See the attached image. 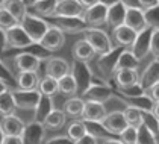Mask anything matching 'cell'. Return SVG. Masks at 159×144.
<instances>
[{
	"instance_id": "obj_51",
	"label": "cell",
	"mask_w": 159,
	"mask_h": 144,
	"mask_svg": "<svg viewBox=\"0 0 159 144\" xmlns=\"http://www.w3.org/2000/svg\"><path fill=\"white\" fill-rule=\"evenodd\" d=\"M98 144H123V143L120 141V140H115V138L109 137V138H105V140L98 141Z\"/></svg>"
},
{
	"instance_id": "obj_44",
	"label": "cell",
	"mask_w": 159,
	"mask_h": 144,
	"mask_svg": "<svg viewBox=\"0 0 159 144\" xmlns=\"http://www.w3.org/2000/svg\"><path fill=\"white\" fill-rule=\"evenodd\" d=\"M136 2H138V6L143 11H147V9H152V8L159 6V0H136Z\"/></svg>"
},
{
	"instance_id": "obj_50",
	"label": "cell",
	"mask_w": 159,
	"mask_h": 144,
	"mask_svg": "<svg viewBox=\"0 0 159 144\" xmlns=\"http://www.w3.org/2000/svg\"><path fill=\"white\" fill-rule=\"evenodd\" d=\"M6 47V32L0 29V52H3Z\"/></svg>"
},
{
	"instance_id": "obj_23",
	"label": "cell",
	"mask_w": 159,
	"mask_h": 144,
	"mask_svg": "<svg viewBox=\"0 0 159 144\" xmlns=\"http://www.w3.org/2000/svg\"><path fill=\"white\" fill-rule=\"evenodd\" d=\"M121 47L114 49L112 52H109L108 55H103V56H98V68L100 73L105 74V76H114V68H115V64L118 59V55L121 53Z\"/></svg>"
},
{
	"instance_id": "obj_27",
	"label": "cell",
	"mask_w": 159,
	"mask_h": 144,
	"mask_svg": "<svg viewBox=\"0 0 159 144\" xmlns=\"http://www.w3.org/2000/svg\"><path fill=\"white\" fill-rule=\"evenodd\" d=\"M56 26L64 34H76V32H85L86 24L82 18H56Z\"/></svg>"
},
{
	"instance_id": "obj_32",
	"label": "cell",
	"mask_w": 159,
	"mask_h": 144,
	"mask_svg": "<svg viewBox=\"0 0 159 144\" xmlns=\"http://www.w3.org/2000/svg\"><path fill=\"white\" fill-rule=\"evenodd\" d=\"M52 99H53V97L41 96V100H39L38 106L35 108V111H34V120L35 121L43 123L44 118L50 114V111H52V109H55L53 108V100H52Z\"/></svg>"
},
{
	"instance_id": "obj_34",
	"label": "cell",
	"mask_w": 159,
	"mask_h": 144,
	"mask_svg": "<svg viewBox=\"0 0 159 144\" xmlns=\"http://www.w3.org/2000/svg\"><path fill=\"white\" fill-rule=\"evenodd\" d=\"M123 114H124L127 126H132L135 129H139L143 126V111L134 108V106H126L123 109Z\"/></svg>"
},
{
	"instance_id": "obj_53",
	"label": "cell",
	"mask_w": 159,
	"mask_h": 144,
	"mask_svg": "<svg viewBox=\"0 0 159 144\" xmlns=\"http://www.w3.org/2000/svg\"><path fill=\"white\" fill-rule=\"evenodd\" d=\"M9 90V85L6 84L5 81H0V94H3L5 91H8Z\"/></svg>"
},
{
	"instance_id": "obj_35",
	"label": "cell",
	"mask_w": 159,
	"mask_h": 144,
	"mask_svg": "<svg viewBox=\"0 0 159 144\" xmlns=\"http://www.w3.org/2000/svg\"><path fill=\"white\" fill-rule=\"evenodd\" d=\"M38 91L41 93V96L46 97H53L55 94H58V81L44 76L39 79V85H38Z\"/></svg>"
},
{
	"instance_id": "obj_41",
	"label": "cell",
	"mask_w": 159,
	"mask_h": 144,
	"mask_svg": "<svg viewBox=\"0 0 159 144\" xmlns=\"http://www.w3.org/2000/svg\"><path fill=\"white\" fill-rule=\"evenodd\" d=\"M17 24H18V21H17L6 9H3V8L0 9V29H2V30L6 32L8 29H11V27L17 26Z\"/></svg>"
},
{
	"instance_id": "obj_30",
	"label": "cell",
	"mask_w": 159,
	"mask_h": 144,
	"mask_svg": "<svg viewBox=\"0 0 159 144\" xmlns=\"http://www.w3.org/2000/svg\"><path fill=\"white\" fill-rule=\"evenodd\" d=\"M65 120H67V117H65L64 111L55 108V109H52L50 114L44 118L43 124H44V128L49 129V131H58V129H61L62 126L65 124Z\"/></svg>"
},
{
	"instance_id": "obj_42",
	"label": "cell",
	"mask_w": 159,
	"mask_h": 144,
	"mask_svg": "<svg viewBox=\"0 0 159 144\" xmlns=\"http://www.w3.org/2000/svg\"><path fill=\"white\" fill-rule=\"evenodd\" d=\"M150 55L158 59L159 58V30H152L150 38Z\"/></svg>"
},
{
	"instance_id": "obj_47",
	"label": "cell",
	"mask_w": 159,
	"mask_h": 144,
	"mask_svg": "<svg viewBox=\"0 0 159 144\" xmlns=\"http://www.w3.org/2000/svg\"><path fill=\"white\" fill-rule=\"evenodd\" d=\"M74 144H98V140H97V138H94L93 135L86 133L84 138H80L79 141H76Z\"/></svg>"
},
{
	"instance_id": "obj_48",
	"label": "cell",
	"mask_w": 159,
	"mask_h": 144,
	"mask_svg": "<svg viewBox=\"0 0 159 144\" xmlns=\"http://www.w3.org/2000/svg\"><path fill=\"white\" fill-rule=\"evenodd\" d=\"M2 144H23L21 137H5Z\"/></svg>"
},
{
	"instance_id": "obj_39",
	"label": "cell",
	"mask_w": 159,
	"mask_h": 144,
	"mask_svg": "<svg viewBox=\"0 0 159 144\" xmlns=\"http://www.w3.org/2000/svg\"><path fill=\"white\" fill-rule=\"evenodd\" d=\"M136 144H158L156 135H153V133L143 124V126L138 129V140H136Z\"/></svg>"
},
{
	"instance_id": "obj_12",
	"label": "cell",
	"mask_w": 159,
	"mask_h": 144,
	"mask_svg": "<svg viewBox=\"0 0 159 144\" xmlns=\"http://www.w3.org/2000/svg\"><path fill=\"white\" fill-rule=\"evenodd\" d=\"M44 135H46V128L39 121H30L25 126V131L21 135L23 144H44Z\"/></svg>"
},
{
	"instance_id": "obj_24",
	"label": "cell",
	"mask_w": 159,
	"mask_h": 144,
	"mask_svg": "<svg viewBox=\"0 0 159 144\" xmlns=\"http://www.w3.org/2000/svg\"><path fill=\"white\" fill-rule=\"evenodd\" d=\"M138 65H139V61L135 58L134 53L130 50L123 49L121 53L118 55V59H117V64H115L114 73L120 72V70H136Z\"/></svg>"
},
{
	"instance_id": "obj_55",
	"label": "cell",
	"mask_w": 159,
	"mask_h": 144,
	"mask_svg": "<svg viewBox=\"0 0 159 144\" xmlns=\"http://www.w3.org/2000/svg\"><path fill=\"white\" fill-rule=\"evenodd\" d=\"M3 3H5V0H0V9L3 8Z\"/></svg>"
},
{
	"instance_id": "obj_52",
	"label": "cell",
	"mask_w": 159,
	"mask_h": 144,
	"mask_svg": "<svg viewBox=\"0 0 159 144\" xmlns=\"http://www.w3.org/2000/svg\"><path fill=\"white\" fill-rule=\"evenodd\" d=\"M152 114L155 115V118L159 121V102L153 103V108H152Z\"/></svg>"
},
{
	"instance_id": "obj_11",
	"label": "cell",
	"mask_w": 159,
	"mask_h": 144,
	"mask_svg": "<svg viewBox=\"0 0 159 144\" xmlns=\"http://www.w3.org/2000/svg\"><path fill=\"white\" fill-rule=\"evenodd\" d=\"M71 76L76 79V84H77V93H84L89 85L93 84V74L88 68V64L85 62H77L74 61V65L71 68Z\"/></svg>"
},
{
	"instance_id": "obj_18",
	"label": "cell",
	"mask_w": 159,
	"mask_h": 144,
	"mask_svg": "<svg viewBox=\"0 0 159 144\" xmlns=\"http://www.w3.org/2000/svg\"><path fill=\"white\" fill-rule=\"evenodd\" d=\"M135 38H136V32H134L132 29H129L124 24L120 26V27H115L112 30V39L117 44V47H121V49L132 47Z\"/></svg>"
},
{
	"instance_id": "obj_21",
	"label": "cell",
	"mask_w": 159,
	"mask_h": 144,
	"mask_svg": "<svg viewBox=\"0 0 159 144\" xmlns=\"http://www.w3.org/2000/svg\"><path fill=\"white\" fill-rule=\"evenodd\" d=\"M106 108L103 103L97 102H85L84 112H82V118L84 121H102L106 115Z\"/></svg>"
},
{
	"instance_id": "obj_14",
	"label": "cell",
	"mask_w": 159,
	"mask_h": 144,
	"mask_svg": "<svg viewBox=\"0 0 159 144\" xmlns=\"http://www.w3.org/2000/svg\"><path fill=\"white\" fill-rule=\"evenodd\" d=\"M126 8L127 5L123 0H117L108 6V15H106V24L114 30L115 27H120L124 24L126 17Z\"/></svg>"
},
{
	"instance_id": "obj_28",
	"label": "cell",
	"mask_w": 159,
	"mask_h": 144,
	"mask_svg": "<svg viewBox=\"0 0 159 144\" xmlns=\"http://www.w3.org/2000/svg\"><path fill=\"white\" fill-rule=\"evenodd\" d=\"M38 85H39L38 72L18 73V76H17V86H18V90L32 91V90H38Z\"/></svg>"
},
{
	"instance_id": "obj_7",
	"label": "cell",
	"mask_w": 159,
	"mask_h": 144,
	"mask_svg": "<svg viewBox=\"0 0 159 144\" xmlns=\"http://www.w3.org/2000/svg\"><path fill=\"white\" fill-rule=\"evenodd\" d=\"M64 43H65V34L58 26H50L38 46L47 52H56V50H61Z\"/></svg>"
},
{
	"instance_id": "obj_3",
	"label": "cell",
	"mask_w": 159,
	"mask_h": 144,
	"mask_svg": "<svg viewBox=\"0 0 159 144\" xmlns=\"http://www.w3.org/2000/svg\"><path fill=\"white\" fill-rule=\"evenodd\" d=\"M112 97H114V90L109 85L97 84V82H94V79H93V84L80 94V99L84 102H97V103H103V105Z\"/></svg>"
},
{
	"instance_id": "obj_15",
	"label": "cell",
	"mask_w": 159,
	"mask_h": 144,
	"mask_svg": "<svg viewBox=\"0 0 159 144\" xmlns=\"http://www.w3.org/2000/svg\"><path fill=\"white\" fill-rule=\"evenodd\" d=\"M25 126L26 124L23 123V120L20 117H17L15 114L2 117V120H0V129L5 137H21Z\"/></svg>"
},
{
	"instance_id": "obj_6",
	"label": "cell",
	"mask_w": 159,
	"mask_h": 144,
	"mask_svg": "<svg viewBox=\"0 0 159 144\" xmlns=\"http://www.w3.org/2000/svg\"><path fill=\"white\" fill-rule=\"evenodd\" d=\"M84 11L79 0H58L53 18H82Z\"/></svg>"
},
{
	"instance_id": "obj_16",
	"label": "cell",
	"mask_w": 159,
	"mask_h": 144,
	"mask_svg": "<svg viewBox=\"0 0 159 144\" xmlns=\"http://www.w3.org/2000/svg\"><path fill=\"white\" fill-rule=\"evenodd\" d=\"M14 64H15V68L18 70V73L38 72V68L41 65V58L38 55L25 52V53H20L14 58Z\"/></svg>"
},
{
	"instance_id": "obj_9",
	"label": "cell",
	"mask_w": 159,
	"mask_h": 144,
	"mask_svg": "<svg viewBox=\"0 0 159 144\" xmlns=\"http://www.w3.org/2000/svg\"><path fill=\"white\" fill-rule=\"evenodd\" d=\"M102 126L106 129V132L109 133L111 137L112 135H120V133L127 128V123H126V118H124V114L123 111H112V112H108L105 115V118L100 121Z\"/></svg>"
},
{
	"instance_id": "obj_19",
	"label": "cell",
	"mask_w": 159,
	"mask_h": 144,
	"mask_svg": "<svg viewBox=\"0 0 159 144\" xmlns=\"http://www.w3.org/2000/svg\"><path fill=\"white\" fill-rule=\"evenodd\" d=\"M71 53H73L74 61H77V62H85V64H88L89 61H93L94 59V56H96L94 49L91 47L84 38L79 39V41H76V43L73 44Z\"/></svg>"
},
{
	"instance_id": "obj_45",
	"label": "cell",
	"mask_w": 159,
	"mask_h": 144,
	"mask_svg": "<svg viewBox=\"0 0 159 144\" xmlns=\"http://www.w3.org/2000/svg\"><path fill=\"white\" fill-rule=\"evenodd\" d=\"M11 79H12V74L5 67V64L0 61V81H5V82L8 84V81H11Z\"/></svg>"
},
{
	"instance_id": "obj_56",
	"label": "cell",
	"mask_w": 159,
	"mask_h": 144,
	"mask_svg": "<svg viewBox=\"0 0 159 144\" xmlns=\"http://www.w3.org/2000/svg\"><path fill=\"white\" fill-rule=\"evenodd\" d=\"M34 2H38V0H29V3H34Z\"/></svg>"
},
{
	"instance_id": "obj_13",
	"label": "cell",
	"mask_w": 159,
	"mask_h": 144,
	"mask_svg": "<svg viewBox=\"0 0 159 144\" xmlns=\"http://www.w3.org/2000/svg\"><path fill=\"white\" fill-rule=\"evenodd\" d=\"M150 38H152V29H148V27L144 29L143 32L136 34L130 52L134 53L138 61H143L150 53Z\"/></svg>"
},
{
	"instance_id": "obj_4",
	"label": "cell",
	"mask_w": 159,
	"mask_h": 144,
	"mask_svg": "<svg viewBox=\"0 0 159 144\" xmlns=\"http://www.w3.org/2000/svg\"><path fill=\"white\" fill-rule=\"evenodd\" d=\"M15 102V108L21 111H35L41 100V93L38 90L26 91V90H11Z\"/></svg>"
},
{
	"instance_id": "obj_29",
	"label": "cell",
	"mask_w": 159,
	"mask_h": 144,
	"mask_svg": "<svg viewBox=\"0 0 159 144\" xmlns=\"http://www.w3.org/2000/svg\"><path fill=\"white\" fill-rule=\"evenodd\" d=\"M3 9H6L20 24V21L27 14V5H26L25 0H5Z\"/></svg>"
},
{
	"instance_id": "obj_37",
	"label": "cell",
	"mask_w": 159,
	"mask_h": 144,
	"mask_svg": "<svg viewBox=\"0 0 159 144\" xmlns=\"http://www.w3.org/2000/svg\"><path fill=\"white\" fill-rule=\"evenodd\" d=\"M144 18H146V24L148 29L159 30V6L144 11Z\"/></svg>"
},
{
	"instance_id": "obj_46",
	"label": "cell",
	"mask_w": 159,
	"mask_h": 144,
	"mask_svg": "<svg viewBox=\"0 0 159 144\" xmlns=\"http://www.w3.org/2000/svg\"><path fill=\"white\" fill-rule=\"evenodd\" d=\"M44 144H74L68 137H56V138H50Z\"/></svg>"
},
{
	"instance_id": "obj_49",
	"label": "cell",
	"mask_w": 159,
	"mask_h": 144,
	"mask_svg": "<svg viewBox=\"0 0 159 144\" xmlns=\"http://www.w3.org/2000/svg\"><path fill=\"white\" fill-rule=\"evenodd\" d=\"M100 2H102V0H79V3L84 6V9L89 8V6H94V5H97Z\"/></svg>"
},
{
	"instance_id": "obj_43",
	"label": "cell",
	"mask_w": 159,
	"mask_h": 144,
	"mask_svg": "<svg viewBox=\"0 0 159 144\" xmlns=\"http://www.w3.org/2000/svg\"><path fill=\"white\" fill-rule=\"evenodd\" d=\"M144 94H146L153 103H155V102H159V82L158 84H155L153 86H150L148 90H146Z\"/></svg>"
},
{
	"instance_id": "obj_1",
	"label": "cell",
	"mask_w": 159,
	"mask_h": 144,
	"mask_svg": "<svg viewBox=\"0 0 159 144\" xmlns=\"http://www.w3.org/2000/svg\"><path fill=\"white\" fill-rule=\"evenodd\" d=\"M84 39L94 49L96 55H98V56L108 55L109 52L114 50L109 35L105 30L97 29V27H86L85 32H84Z\"/></svg>"
},
{
	"instance_id": "obj_38",
	"label": "cell",
	"mask_w": 159,
	"mask_h": 144,
	"mask_svg": "<svg viewBox=\"0 0 159 144\" xmlns=\"http://www.w3.org/2000/svg\"><path fill=\"white\" fill-rule=\"evenodd\" d=\"M143 124L146 126L147 129L153 135H159V121L155 118V115L152 114V111H143Z\"/></svg>"
},
{
	"instance_id": "obj_54",
	"label": "cell",
	"mask_w": 159,
	"mask_h": 144,
	"mask_svg": "<svg viewBox=\"0 0 159 144\" xmlns=\"http://www.w3.org/2000/svg\"><path fill=\"white\" fill-rule=\"evenodd\" d=\"M3 138H5V135H3L2 129H0V144H2V141H3Z\"/></svg>"
},
{
	"instance_id": "obj_17",
	"label": "cell",
	"mask_w": 159,
	"mask_h": 144,
	"mask_svg": "<svg viewBox=\"0 0 159 144\" xmlns=\"http://www.w3.org/2000/svg\"><path fill=\"white\" fill-rule=\"evenodd\" d=\"M70 72H71L70 64L62 58H50L46 62V76L53 77L56 81H59L61 77L70 74Z\"/></svg>"
},
{
	"instance_id": "obj_31",
	"label": "cell",
	"mask_w": 159,
	"mask_h": 144,
	"mask_svg": "<svg viewBox=\"0 0 159 144\" xmlns=\"http://www.w3.org/2000/svg\"><path fill=\"white\" fill-rule=\"evenodd\" d=\"M58 93L67 97H73L74 94H77V84L76 79L71 76V73L58 81Z\"/></svg>"
},
{
	"instance_id": "obj_5",
	"label": "cell",
	"mask_w": 159,
	"mask_h": 144,
	"mask_svg": "<svg viewBox=\"0 0 159 144\" xmlns=\"http://www.w3.org/2000/svg\"><path fill=\"white\" fill-rule=\"evenodd\" d=\"M106 15H108V5L105 3H97L94 6L86 8L82 14V20L86 24V27H97L106 24Z\"/></svg>"
},
{
	"instance_id": "obj_25",
	"label": "cell",
	"mask_w": 159,
	"mask_h": 144,
	"mask_svg": "<svg viewBox=\"0 0 159 144\" xmlns=\"http://www.w3.org/2000/svg\"><path fill=\"white\" fill-rule=\"evenodd\" d=\"M84 106H85V102H84L80 97H70V99L65 100V103L62 105V111H64L65 117L82 118Z\"/></svg>"
},
{
	"instance_id": "obj_22",
	"label": "cell",
	"mask_w": 159,
	"mask_h": 144,
	"mask_svg": "<svg viewBox=\"0 0 159 144\" xmlns=\"http://www.w3.org/2000/svg\"><path fill=\"white\" fill-rule=\"evenodd\" d=\"M114 81L117 84V90H126V88L138 85L139 76L136 70H120L114 73Z\"/></svg>"
},
{
	"instance_id": "obj_33",
	"label": "cell",
	"mask_w": 159,
	"mask_h": 144,
	"mask_svg": "<svg viewBox=\"0 0 159 144\" xmlns=\"http://www.w3.org/2000/svg\"><path fill=\"white\" fill-rule=\"evenodd\" d=\"M86 133L88 132H86V126L84 120H73L68 124V128H67V137L73 143L79 141L80 138H84Z\"/></svg>"
},
{
	"instance_id": "obj_2",
	"label": "cell",
	"mask_w": 159,
	"mask_h": 144,
	"mask_svg": "<svg viewBox=\"0 0 159 144\" xmlns=\"http://www.w3.org/2000/svg\"><path fill=\"white\" fill-rule=\"evenodd\" d=\"M20 26L25 29V32L29 35V38L32 39V43L35 46L39 44V41L43 39L44 34L47 32V29L50 27V24L44 18L38 17L35 14H29V12L25 15V18L20 21Z\"/></svg>"
},
{
	"instance_id": "obj_10",
	"label": "cell",
	"mask_w": 159,
	"mask_h": 144,
	"mask_svg": "<svg viewBox=\"0 0 159 144\" xmlns=\"http://www.w3.org/2000/svg\"><path fill=\"white\" fill-rule=\"evenodd\" d=\"M124 26H127L129 29H132L136 34H139L144 29H147L146 18H144V11L139 6L127 5V8H126V17H124Z\"/></svg>"
},
{
	"instance_id": "obj_8",
	"label": "cell",
	"mask_w": 159,
	"mask_h": 144,
	"mask_svg": "<svg viewBox=\"0 0 159 144\" xmlns=\"http://www.w3.org/2000/svg\"><path fill=\"white\" fill-rule=\"evenodd\" d=\"M6 46H9L11 49H27L35 44L25 32V29L20 24H17L6 30Z\"/></svg>"
},
{
	"instance_id": "obj_40",
	"label": "cell",
	"mask_w": 159,
	"mask_h": 144,
	"mask_svg": "<svg viewBox=\"0 0 159 144\" xmlns=\"http://www.w3.org/2000/svg\"><path fill=\"white\" fill-rule=\"evenodd\" d=\"M118 140L123 144H136L138 140V129H135L132 126H127L120 135H118Z\"/></svg>"
},
{
	"instance_id": "obj_36",
	"label": "cell",
	"mask_w": 159,
	"mask_h": 144,
	"mask_svg": "<svg viewBox=\"0 0 159 144\" xmlns=\"http://www.w3.org/2000/svg\"><path fill=\"white\" fill-rule=\"evenodd\" d=\"M15 102L12 97V91L8 90L3 94H0V115L6 117V115H12L15 112Z\"/></svg>"
},
{
	"instance_id": "obj_20",
	"label": "cell",
	"mask_w": 159,
	"mask_h": 144,
	"mask_svg": "<svg viewBox=\"0 0 159 144\" xmlns=\"http://www.w3.org/2000/svg\"><path fill=\"white\" fill-rule=\"evenodd\" d=\"M159 82V61L155 59L153 62H150L147 65V68L143 72L141 77H139V86L146 91L150 86H153L155 84Z\"/></svg>"
},
{
	"instance_id": "obj_26",
	"label": "cell",
	"mask_w": 159,
	"mask_h": 144,
	"mask_svg": "<svg viewBox=\"0 0 159 144\" xmlns=\"http://www.w3.org/2000/svg\"><path fill=\"white\" fill-rule=\"evenodd\" d=\"M58 0H38L34 3H29V8L38 17H53L56 11Z\"/></svg>"
}]
</instances>
